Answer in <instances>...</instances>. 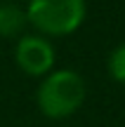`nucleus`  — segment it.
Wrapping results in <instances>:
<instances>
[{
	"label": "nucleus",
	"mask_w": 125,
	"mask_h": 127,
	"mask_svg": "<svg viewBox=\"0 0 125 127\" xmlns=\"http://www.w3.org/2000/svg\"><path fill=\"white\" fill-rule=\"evenodd\" d=\"M85 94H87V87L80 73L71 68H59V71H50L40 80L36 101L45 118L64 120L83 106Z\"/></svg>",
	"instance_id": "nucleus-1"
},
{
	"label": "nucleus",
	"mask_w": 125,
	"mask_h": 127,
	"mask_svg": "<svg viewBox=\"0 0 125 127\" xmlns=\"http://www.w3.org/2000/svg\"><path fill=\"white\" fill-rule=\"evenodd\" d=\"M85 0H28L26 17L40 35H71L85 21Z\"/></svg>",
	"instance_id": "nucleus-2"
},
{
	"label": "nucleus",
	"mask_w": 125,
	"mask_h": 127,
	"mask_svg": "<svg viewBox=\"0 0 125 127\" xmlns=\"http://www.w3.org/2000/svg\"><path fill=\"white\" fill-rule=\"evenodd\" d=\"M14 61L26 75L45 78L50 71H54V47L40 33H26L14 45Z\"/></svg>",
	"instance_id": "nucleus-3"
},
{
	"label": "nucleus",
	"mask_w": 125,
	"mask_h": 127,
	"mask_svg": "<svg viewBox=\"0 0 125 127\" xmlns=\"http://www.w3.org/2000/svg\"><path fill=\"white\" fill-rule=\"evenodd\" d=\"M26 26H28L26 7H21L17 2L0 5V38L19 40L21 35H26Z\"/></svg>",
	"instance_id": "nucleus-4"
},
{
	"label": "nucleus",
	"mask_w": 125,
	"mask_h": 127,
	"mask_svg": "<svg viewBox=\"0 0 125 127\" xmlns=\"http://www.w3.org/2000/svg\"><path fill=\"white\" fill-rule=\"evenodd\" d=\"M109 73L116 82L125 85V42L116 47V50L109 54Z\"/></svg>",
	"instance_id": "nucleus-5"
}]
</instances>
